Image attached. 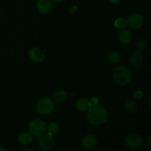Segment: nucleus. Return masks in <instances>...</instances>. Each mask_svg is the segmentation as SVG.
Masks as SVG:
<instances>
[{"instance_id":"3","label":"nucleus","mask_w":151,"mask_h":151,"mask_svg":"<svg viewBox=\"0 0 151 151\" xmlns=\"http://www.w3.org/2000/svg\"><path fill=\"white\" fill-rule=\"evenodd\" d=\"M47 124L40 119H32L28 125V131L33 137H40L47 132Z\"/></svg>"},{"instance_id":"12","label":"nucleus","mask_w":151,"mask_h":151,"mask_svg":"<svg viewBox=\"0 0 151 151\" xmlns=\"http://www.w3.org/2000/svg\"><path fill=\"white\" fill-rule=\"evenodd\" d=\"M117 38L121 44L125 45L131 42L132 39V34L129 29L124 28L119 31L117 33Z\"/></svg>"},{"instance_id":"5","label":"nucleus","mask_w":151,"mask_h":151,"mask_svg":"<svg viewBox=\"0 0 151 151\" xmlns=\"http://www.w3.org/2000/svg\"><path fill=\"white\" fill-rule=\"evenodd\" d=\"M127 26L132 30H137L143 26L145 22L144 17L140 13H133L126 19Z\"/></svg>"},{"instance_id":"2","label":"nucleus","mask_w":151,"mask_h":151,"mask_svg":"<svg viewBox=\"0 0 151 151\" xmlns=\"http://www.w3.org/2000/svg\"><path fill=\"white\" fill-rule=\"evenodd\" d=\"M112 78L117 85L125 86L128 85L132 81V74L126 66H118L113 70Z\"/></svg>"},{"instance_id":"8","label":"nucleus","mask_w":151,"mask_h":151,"mask_svg":"<svg viewBox=\"0 0 151 151\" xmlns=\"http://www.w3.org/2000/svg\"><path fill=\"white\" fill-rule=\"evenodd\" d=\"M98 143L97 137L91 134L86 135L81 139V146L85 150H92L95 148Z\"/></svg>"},{"instance_id":"21","label":"nucleus","mask_w":151,"mask_h":151,"mask_svg":"<svg viewBox=\"0 0 151 151\" xmlns=\"http://www.w3.org/2000/svg\"><path fill=\"white\" fill-rule=\"evenodd\" d=\"M143 96V93L141 90H136L132 94V99L135 101L141 100Z\"/></svg>"},{"instance_id":"4","label":"nucleus","mask_w":151,"mask_h":151,"mask_svg":"<svg viewBox=\"0 0 151 151\" xmlns=\"http://www.w3.org/2000/svg\"><path fill=\"white\" fill-rule=\"evenodd\" d=\"M35 108H36L37 112L40 114H50L54 111V102L49 97H42L37 101Z\"/></svg>"},{"instance_id":"26","label":"nucleus","mask_w":151,"mask_h":151,"mask_svg":"<svg viewBox=\"0 0 151 151\" xmlns=\"http://www.w3.org/2000/svg\"><path fill=\"white\" fill-rule=\"evenodd\" d=\"M6 149L4 148V147H0V151H4V150H5Z\"/></svg>"},{"instance_id":"7","label":"nucleus","mask_w":151,"mask_h":151,"mask_svg":"<svg viewBox=\"0 0 151 151\" xmlns=\"http://www.w3.org/2000/svg\"><path fill=\"white\" fill-rule=\"evenodd\" d=\"M28 58L34 63H41L45 58V53L40 47H32L28 52Z\"/></svg>"},{"instance_id":"13","label":"nucleus","mask_w":151,"mask_h":151,"mask_svg":"<svg viewBox=\"0 0 151 151\" xmlns=\"http://www.w3.org/2000/svg\"><path fill=\"white\" fill-rule=\"evenodd\" d=\"M33 141V137L29 131H23L20 133L18 137V142L22 146H28L32 144Z\"/></svg>"},{"instance_id":"11","label":"nucleus","mask_w":151,"mask_h":151,"mask_svg":"<svg viewBox=\"0 0 151 151\" xmlns=\"http://www.w3.org/2000/svg\"><path fill=\"white\" fill-rule=\"evenodd\" d=\"M130 62L134 67H141L144 63V57H143L142 52L139 50L133 52L130 56Z\"/></svg>"},{"instance_id":"10","label":"nucleus","mask_w":151,"mask_h":151,"mask_svg":"<svg viewBox=\"0 0 151 151\" xmlns=\"http://www.w3.org/2000/svg\"><path fill=\"white\" fill-rule=\"evenodd\" d=\"M37 10L41 14H47L52 9V2L51 0H38L37 2Z\"/></svg>"},{"instance_id":"9","label":"nucleus","mask_w":151,"mask_h":151,"mask_svg":"<svg viewBox=\"0 0 151 151\" xmlns=\"http://www.w3.org/2000/svg\"><path fill=\"white\" fill-rule=\"evenodd\" d=\"M55 144L54 139L52 136L48 134H44L40 137L38 140V145L43 150H50L53 147Z\"/></svg>"},{"instance_id":"14","label":"nucleus","mask_w":151,"mask_h":151,"mask_svg":"<svg viewBox=\"0 0 151 151\" xmlns=\"http://www.w3.org/2000/svg\"><path fill=\"white\" fill-rule=\"evenodd\" d=\"M68 97V93L66 90L60 89L56 91L52 96V101L55 104H61L66 100Z\"/></svg>"},{"instance_id":"20","label":"nucleus","mask_w":151,"mask_h":151,"mask_svg":"<svg viewBox=\"0 0 151 151\" xmlns=\"http://www.w3.org/2000/svg\"><path fill=\"white\" fill-rule=\"evenodd\" d=\"M147 47V43L145 39H140L139 41H137V43H136V48H137V50H139V51L142 52L146 50Z\"/></svg>"},{"instance_id":"22","label":"nucleus","mask_w":151,"mask_h":151,"mask_svg":"<svg viewBox=\"0 0 151 151\" xmlns=\"http://www.w3.org/2000/svg\"><path fill=\"white\" fill-rule=\"evenodd\" d=\"M90 103H91V106H96V105H98L99 103H100V100L97 98V97H91V100H89Z\"/></svg>"},{"instance_id":"25","label":"nucleus","mask_w":151,"mask_h":151,"mask_svg":"<svg viewBox=\"0 0 151 151\" xmlns=\"http://www.w3.org/2000/svg\"><path fill=\"white\" fill-rule=\"evenodd\" d=\"M52 1H54V2H56V3H60L61 2V1H63V0H52Z\"/></svg>"},{"instance_id":"16","label":"nucleus","mask_w":151,"mask_h":151,"mask_svg":"<svg viewBox=\"0 0 151 151\" xmlns=\"http://www.w3.org/2000/svg\"><path fill=\"white\" fill-rule=\"evenodd\" d=\"M108 60L110 64L113 66H117L121 60V55L119 52L116 50H112L108 54Z\"/></svg>"},{"instance_id":"17","label":"nucleus","mask_w":151,"mask_h":151,"mask_svg":"<svg viewBox=\"0 0 151 151\" xmlns=\"http://www.w3.org/2000/svg\"><path fill=\"white\" fill-rule=\"evenodd\" d=\"M124 110L128 114H132L137 111V104L135 100L133 99H128L124 104Z\"/></svg>"},{"instance_id":"23","label":"nucleus","mask_w":151,"mask_h":151,"mask_svg":"<svg viewBox=\"0 0 151 151\" xmlns=\"http://www.w3.org/2000/svg\"><path fill=\"white\" fill-rule=\"evenodd\" d=\"M146 144H147V145L149 147H150L151 146V137L149 136L147 138V139H146Z\"/></svg>"},{"instance_id":"6","label":"nucleus","mask_w":151,"mask_h":151,"mask_svg":"<svg viewBox=\"0 0 151 151\" xmlns=\"http://www.w3.org/2000/svg\"><path fill=\"white\" fill-rule=\"evenodd\" d=\"M125 145L128 148L131 150H137L142 147L143 145V141L139 135L136 134H130L125 137Z\"/></svg>"},{"instance_id":"19","label":"nucleus","mask_w":151,"mask_h":151,"mask_svg":"<svg viewBox=\"0 0 151 151\" xmlns=\"http://www.w3.org/2000/svg\"><path fill=\"white\" fill-rule=\"evenodd\" d=\"M114 26L116 29H124L127 27V22L126 19L124 18L119 17L114 21Z\"/></svg>"},{"instance_id":"15","label":"nucleus","mask_w":151,"mask_h":151,"mask_svg":"<svg viewBox=\"0 0 151 151\" xmlns=\"http://www.w3.org/2000/svg\"><path fill=\"white\" fill-rule=\"evenodd\" d=\"M77 109L80 111H86L88 110L91 106V103L86 98H80L78 99L75 103Z\"/></svg>"},{"instance_id":"24","label":"nucleus","mask_w":151,"mask_h":151,"mask_svg":"<svg viewBox=\"0 0 151 151\" xmlns=\"http://www.w3.org/2000/svg\"><path fill=\"white\" fill-rule=\"evenodd\" d=\"M109 1H110L111 2L114 3V4H116V3L120 2V1H122V0H109Z\"/></svg>"},{"instance_id":"18","label":"nucleus","mask_w":151,"mask_h":151,"mask_svg":"<svg viewBox=\"0 0 151 151\" xmlns=\"http://www.w3.org/2000/svg\"><path fill=\"white\" fill-rule=\"evenodd\" d=\"M59 130H60V127L59 125L57 122H51L48 125V126H47V134L50 136H53L56 135L59 132Z\"/></svg>"},{"instance_id":"1","label":"nucleus","mask_w":151,"mask_h":151,"mask_svg":"<svg viewBox=\"0 0 151 151\" xmlns=\"http://www.w3.org/2000/svg\"><path fill=\"white\" fill-rule=\"evenodd\" d=\"M87 111L86 119L88 123L93 126L103 125L109 118V113L107 109L100 105L91 106Z\"/></svg>"}]
</instances>
